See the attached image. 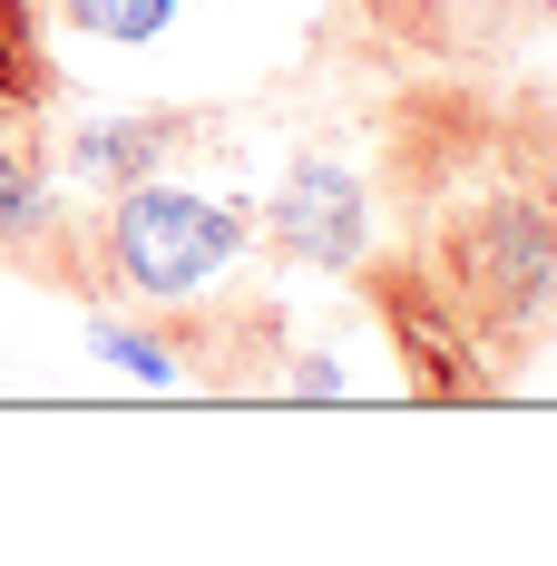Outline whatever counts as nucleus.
I'll use <instances>...</instances> for the list:
<instances>
[{"label":"nucleus","mask_w":557,"mask_h":566,"mask_svg":"<svg viewBox=\"0 0 557 566\" xmlns=\"http://www.w3.org/2000/svg\"><path fill=\"white\" fill-rule=\"evenodd\" d=\"M411 234H421L411 254L431 264V283L499 361V381H518V361L557 342V176H489L431 206Z\"/></svg>","instance_id":"obj_1"},{"label":"nucleus","mask_w":557,"mask_h":566,"mask_svg":"<svg viewBox=\"0 0 557 566\" xmlns=\"http://www.w3.org/2000/svg\"><path fill=\"white\" fill-rule=\"evenodd\" d=\"M245 244H255L245 206H216V196L167 186V176L117 186V196H89V216H79L89 303H147V313L196 303V293H216L245 264Z\"/></svg>","instance_id":"obj_2"},{"label":"nucleus","mask_w":557,"mask_h":566,"mask_svg":"<svg viewBox=\"0 0 557 566\" xmlns=\"http://www.w3.org/2000/svg\"><path fill=\"white\" fill-rule=\"evenodd\" d=\"M489 176H557V108L548 98H489V88H411L382 117V186L421 226L431 206L489 186Z\"/></svg>","instance_id":"obj_3"},{"label":"nucleus","mask_w":557,"mask_h":566,"mask_svg":"<svg viewBox=\"0 0 557 566\" xmlns=\"http://www.w3.org/2000/svg\"><path fill=\"white\" fill-rule=\"evenodd\" d=\"M352 274H362V293H372V313H382V333H391V361H401V381H411L421 400H489V391H508L499 361L479 352V333L460 323V303L431 283L421 254H382V264L362 254Z\"/></svg>","instance_id":"obj_4"},{"label":"nucleus","mask_w":557,"mask_h":566,"mask_svg":"<svg viewBox=\"0 0 557 566\" xmlns=\"http://www.w3.org/2000/svg\"><path fill=\"white\" fill-rule=\"evenodd\" d=\"M0 264L50 293L89 303V264H79V206L59 186L40 127H0Z\"/></svg>","instance_id":"obj_5"},{"label":"nucleus","mask_w":557,"mask_h":566,"mask_svg":"<svg viewBox=\"0 0 557 566\" xmlns=\"http://www.w3.org/2000/svg\"><path fill=\"white\" fill-rule=\"evenodd\" d=\"M265 254L275 264H323V274H352L362 254H372V196L352 186L342 167L323 157H293V176L275 186V206H265Z\"/></svg>","instance_id":"obj_6"},{"label":"nucleus","mask_w":557,"mask_h":566,"mask_svg":"<svg viewBox=\"0 0 557 566\" xmlns=\"http://www.w3.org/2000/svg\"><path fill=\"white\" fill-rule=\"evenodd\" d=\"M206 137V117L196 108H117V117H89V127H69V147H59V176L69 186H89V196H117V186H147V176H167L186 147Z\"/></svg>","instance_id":"obj_7"},{"label":"nucleus","mask_w":557,"mask_h":566,"mask_svg":"<svg viewBox=\"0 0 557 566\" xmlns=\"http://www.w3.org/2000/svg\"><path fill=\"white\" fill-rule=\"evenodd\" d=\"M50 20H40V0H0V127H40L50 117Z\"/></svg>","instance_id":"obj_8"},{"label":"nucleus","mask_w":557,"mask_h":566,"mask_svg":"<svg viewBox=\"0 0 557 566\" xmlns=\"http://www.w3.org/2000/svg\"><path fill=\"white\" fill-rule=\"evenodd\" d=\"M69 20L89 30V40H117V50H137V40H157L176 20V0H69Z\"/></svg>","instance_id":"obj_9"}]
</instances>
